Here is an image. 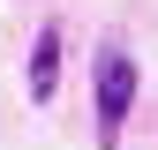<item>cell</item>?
I'll return each mask as SVG.
<instances>
[{
	"mask_svg": "<svg viewBox=\"0 0 158 150\" xmlns=\"http://www.w3.org/2000/svg\"><path fill=\"white\" fill-rule=\"evenodd\" d=\"M53 83H60V30L45 23V30H38V45H30V98L45 105V98H53Z\"/></svg>",
	"mask_w": 158,
	"mask_h": 150,
	"instance_id": "cell-2",
	"label": "cell"
},
{
	"mask_svg": "<svg viewBox=\"0 0 158 150\" xmlns=\"http://www.w3.org/2000/svg\"><path fill=\"white\" fill-rule=\"evenodd\" d=\"M128 105H135V60H128L121 45H106V53H98V83H90V112H98V143H113V135H121Z\"/></svg>",
	"mask_w": 158,
	"mask_h": 150,
	"instance_id": "cell-1",
	"label": "cell"
}]
</instances>
